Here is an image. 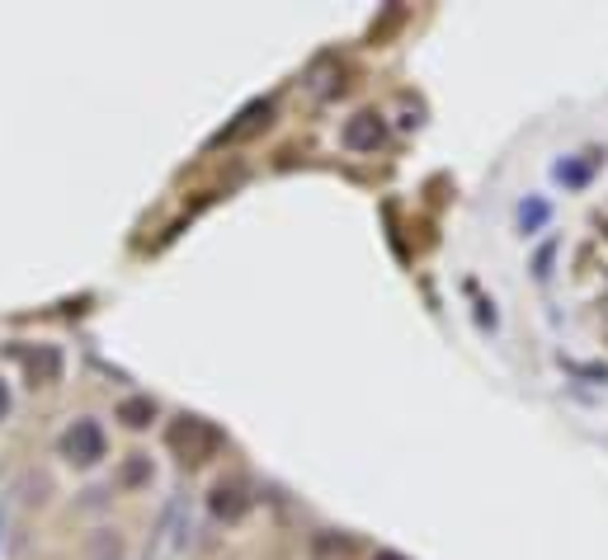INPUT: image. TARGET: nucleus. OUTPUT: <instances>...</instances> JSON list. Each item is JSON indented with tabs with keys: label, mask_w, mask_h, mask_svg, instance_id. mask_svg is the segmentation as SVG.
I'll return each instance as SVG.
<instances>
[{
	"label": "nucleus",
	"mask_w": 608,
	"mask_h": 560,
	"mask_svg": "<svg viewBox=\"0 0 608 560\" xmlns=\"http://www.w3.org/2000/svg\"><path fill=\"white\" fill-rule=\"evenodd\" d=\"M166 439H170V448H175L184 462H207V457H217V452H222V433L207 424V419H194V414L175 419Z\"/></svg>",
	"instance_id": "1"
},
{
	"label": "nucleus",
	"mask_w": 608,
	"mask_h": 560,
	"mask_svg": "<svg viewBox=\"0 0 608 560\" xmlns=\"http://www.w3.org/2000/svg\"><path fill=\"white\" fill-rule=\"evenodd\" d=\"M104 452H109V443H104V429L95 424V419H76V424L62 433V457H66V462L95 466Z\"/></svg>",
	"instance_id": "2"
},
{
	"label": "nucleus",
	"mask_w": 608,
	"mask_h": 560,
	"mask_svg": "<svg viewBox=\"0 0 608 560\" xmlns=\"http://www.w3.org/2000/svg\"><path fill=\"white\" fill-rule=\"evenodd\" d=\"M340 142H344V151H354V155H369V151H377L382 142H387V122H382L377 114H354L350 122L340 128Z\"/></svg>",
	"instance_id": "3"
},
{
	"label": "nucleus",
	"mask_w": 608,
	"mask_h": 560,
	"mask_svg": "<svg viewBox=\"0 0 608 560\" xmlns=\"http://www.w3.org/2000/svg\"><path fill=\"white\" fill-rule=\"evenodd\" d=\"M274 122V104L269 99H255V104H246V109L236 114V122H227L217 137H213V147H227V142H246V137H255V132H265Z\"/></svg>",
	"instance_id": "4"
},
{
	"label": "nucleus",
	"mask_w": 608,
	"mask_h": 560,
	"mask_svg": "<svg viewBox=\"0 0 608 560\" xmlns=\"http://www.w3.org/2000/svg\"><path fill=\"white\" fill-rule=\"evenodd\" d=\"M207 509H213V518H222V523H236L241 514H246V509H250L246 481H236V476H227V481H217V485H213V495H207Z\"/></svg>",
	"instance_id": "5"
},
{
	"label": "nucleus",
	"mask_w": 608,
	"mask_h": 560,
	"mask_svg": "<svg viewBox=\"0 0 608 560\" xmlns=\"http://www.w3.org/2000/svg\"><path fill=\"white\" fill-rule=\"evenodd\" d=\"M307 551H311V560H354V541L340 532H317Z\"/></svg>",
	"instance_id": "6"
},
{
	"label": "nucleus",
	"mask_w": 608,
	"mask_h": 560,
	"mask_svg": "<svg viewBox=\"0 0 608 560\" xmlns=\"http://www.w3.org/2000/svg\"><path fill=\"white\" fill-rule=\"evenodd\" d=\"M118 419H124L128 429H147L151 419H156V400L132 396V400H124V406H118Z\"/></svg>",
	"instance_id": "7"
},
{
	"label": "nucleus",
	"mask_w": 608,
	"mask_h": 560,
	"mask_svg": "<svg viewBox=\"0 0 608 560\" xmlns=\"http://www.w3.org/2000/svg\"><path fill=\"white\" fill-rule=\"evenodd\" d=\"M10 414V391H6V381H0V419Z\"/></svg>",
	"instance_id": "8"
},
{
	"label": "nucleus",
	"mask_w": 608,
	"mask_h": 560,
	"mask_svg": "<svg viewBox=\"0 0 608 560\" xmlns=\"http://www.w3.org/2000/svg\"><path fill=\"white\" fill-rule=\"evenodd\" d=\"M373 560H406V556H396V551H377Z\"/></svg>",
	"instance_id": "9"
}]
</instances>
